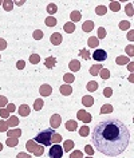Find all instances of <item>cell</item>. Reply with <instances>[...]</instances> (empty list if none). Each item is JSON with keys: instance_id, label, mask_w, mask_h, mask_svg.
Instances as JSON below:
<instances>
[{"instance_id": "26", "label": "cell", "mask_w": 134, "mask_h": 158, "mask_svg": "<svg viewBox=\"0 0 134 158\" xmlns=\"http://www.w3.org/2000/svg\"><path fill=\"white\" fill-rule=\"evenodd\" d=\"M115 63H117V64H119V66H123V64H127V63H129V59L126 58L125 55L117 56V59H115Z\"/></svg>"}, {"instance_id": "10", "label": "cell", "mask_w": 134, "mask_h": 158, "mask_svg": "<svg viewBox=\"0 0 134 158\" xmlns=\"http://www.w3.org/2000/svg\"><path fill=\"white\" fill-rule=\"evenodd\" d=\"M36 147H38V143L34 141V139H29V141L26 142V149H27L28 153H32V154H34V151L36 150Z\"/></svg>"}, {"instance_id": "3", "label": "cell", "mask_w": 134, "mask_h": 158, "mask_svg": "<svg viewBox=\"0 0 134 158\" xmlns=\"http://www.w3.org/2000/svg\"><path fill=\"white\" fill-rule=\"evenodd\" d=\"M63 150H62V146L59 143H55L51 146L50 149V157L51 158H62V155H63Z\"/></svg>"}, {"instance_id": "34", "label": "cell", "mask_w": 134, "mask_h": 158, "mask_svg": "<svg viewBox=\"0 0 134 158\" xmlns=\"http://www.w3.org/2000/svg\"><path fill=\"white\" fill-rule=\"evenodd\" d=\"M46 26L47 27H55L56 26V19L54 18V16H48V18L46 19Z\"/></svg>"}, {"instance_id": "15", "label": "cell", "mask_w": 134, "mask_h": 158, "mask_svg": "<svg viewBox=\"0 0 134 158\" xmlns=\"http://www.w3.org/2000/svg\"><path fill=\"white\" fill-rule=\"evenodd\" d=\"M82 103H83V106H86V107H91L94 104V98L91 95H85L82 98Z\"/></svg>"}, {"instance_id": "31", "label": "cell", "mask_w": 134, "mask_h": 158, "mask_svg": "<svg viewBox=\"0 0 134 158\" xmlns=\"http://www.w3.org/2000/svg\"><path fill=\"white\" fill-rule=\"evenodd\" d=\"M43 104H44V102H43V99H36V101L34 102V110H36V111H39V110L43 109Z\"/></svg>"}, {"instance_id": "23", "label": "cell", "mask_w": 134, "mask_h": 158, "mask_svg": "<svg viewBox=\"0 0 134 158\" xmlns=\"http://www.w3.org/2000/svg\"><path fill=\"white\" fill-rule=\"evenodd\" d=\"M66 129L68 131H75L78 129L77 122H75V121H67V122H66Z\"/></svg>"}, {"instance_id": "49", "label": "cell", "mask_w": 134, "mask_h": 158, "mask_svg": "<svg viewBox=\"0 0 134 158\" xmlns=\"http://www.w3.org/2000/svg\"><path fill=\"white\" fill-rule=\"evenodd\" d=\"M103 95L106 96V98H110V96L113 95V90H111L110 87H106V88L103 90Z\"/></svg>"}, {"instance_id": "40", "label": "cell", "mask_w": 134, "mask_h": 158, "mask_svg": "<svg viewBox=\"0 0 134 158\" xmlns=\"http://www.w3.org/2000/svg\"><path fill=\"white\" fill-rule=\"evenodd\" d=\"M7 130H8V123H7V121L1 119V121H0V133H4V131H7Z\"/></svg>"}, {"instance_id": "22", "label": "cell", "mask_w": 134, "mask_h": 158, "mask_svg": "<svg viewBox=\"0 0 134 158\" xmlns=\"http://www.w3.org/2000/svg\"><path fill=\"white\" fill-rule=\"evenodd\" d=\"M63 80H64V83H66V85H70V83H72L75 80L74 74H71V72H67V74H64L63 75Z\"/></svg>"}, {"instance_id": "37", "label": "cell", "mask_w": 134, "mask_h": 158, "mask_svg": "<svg viewBox=\"0 0 134 158\" xmlns=\"http://www.w3.org/2000/svg\"><path fill=\"white\" fill-rule=\"evenodd\" d=\"M59 142H62V135L58 133H54L52 138H51V143L55 145V143H59Z\"/></svg>"}, {"instance_id": "27", "label": "cell", "mask_w": 134, "mask_h": 158, "mask_svg": "<svg viewBox=\"0 0 134 158\" xmlns=\"http://www.w3.org/2000/svg\"><path fill=\"white\" fill-rule=\"evenodd\" d=\"M88 134H90V127H88L87 125H83L82 127L79 129V135L80 137H87Z\"/></svg>"}, {"instance_id": "28", "label": "cell", "mask_w": 134, "mask_h": 158, "mask_svg": "<svg viewBox=\"0 0 134 158\" xmlns=\"http://www.w3.org/2000/svg\"><path fill=\"white\" fill-rule=\"evenodd\" d=\"M86 88H87L88 91H96L98 90V83H96L95 80H90V82L87 83V86H86Z\"/></svg>"}, {"instance_id": "62", "label": "cell", "mask_w": 134, "mask_h": 158, "mask_svg": "<svg viewBox=\"0 0 134 158\" xmlns=\"http://www.w3.org/2000/svg\"><path fill=\"white\" fill-rule=\"evenodd\" d=\"M0 59H1V55H0Z\"/></svg>"}, {"instance_id": "53", "label": "cell", "mask_w": 134, "mask_h": 158, "mask_svg": "<svg viewBox=\"0 0 134 158\" xmlns=\"http://www.w3.org/2000/svg\"><path fill=\"white\" fill-rule=\"evenodd\" d=\"M7 110H8V112H13V111H16V106L13 103H8Z\"/></svg>"}, {"instance_id": "58", "label": "cell", "mask_w": 134, "mask_h": 158, "mask_svg": "<svg viewBox=\"0 0 134 158\" xmlns=\"http://www.w3.org/2000/svg\"><path fill=\"white\" fill-rule=\"evenodd\" d=\"M129 70L133 71V62H129Z\"/></svg>"}, {"instance_id": "61", "label": "cell", "mask_w": 134, "mask_h": 158, "mask_svg": "<svg viewBox=\"0 0 134 158\" xmlns=\"http://www.w3.org/2000/svg\"><path fill=\"white\" fill-rule=\"evenodd\" d=\"M1 4H3V1H0V5H1Z\"/></svg>"}, {"instance_id": "18", "label": "cell", "mask_w": 134, "mask_h": 158, "mask_svg": "<svg viewBox=\"0 0 134 158\" xmlns=\"http://www.w3.org/2000/svg\"><path fill=\"white\" fill-rule=\"evenodd\" d=\"M44 64L47 68H52V67H55V64H56V59L54 58V56H48V58L44 60Z\"/></svg>"}, {"instance_id": "35", "label": "cell", "mask_w": 134, "mask_h": 158, "mask_svg": "<svg viewBox=\"0 0 134 158\" xmlns=\"http://www.w3.org/2000/svg\"><path fill=\"white\" fill-rule=\"evenodd\" d=\"M98 75H101V78H102L103 80H105V79H109V78H110V71H109L107 68H102L101 71H99Z\"/></svg>"}, {"instance_id": "17", "label": "cell", "mask_w": 134, "mask_h": 158, "mask_svg": "<svg viewBox=\"0 0 134 158\" xmlns=\"http://www.w3.org/2000/svg\"><path fill=\"white\" fill-rule=\"evenodd\" d=\"M82 29L85 32L93 31V29H94V21L93 20H86L85 23H83V26H82Z\"/></svg>"}, {"instance_id": "43", "label": "cell", "mask_w": 134, "mask_h": 158, "mask_svg": "<svg viewBox=\"0 0 134 158\" xmlns=\"http://www.w3.org/2000/svg\"><path fill=\"white\" fill-rule=\"evenodd\" d=\"M106 29L103 28V27H101V28H98V37L96 39H105L106 37Z\"/></svg>"}, {"instance_id": "50", "label": "cell", "mask_w": 134, "mask_h": 158, "mask_svg": "<svg viewBox=\"0 0 134 158\" xmlns=\"http://www.w3.org/2000/svg\"><path fill=\"white\" fill-rule=\"evenodd\" d=\"M0 117L1 118H8L10 117V112L7 109H0Z\"/></svg>"}, {"instance_id": "29", "label": "cell", "mask_w": 134, "mask_h": 158, "mask_svg": "<svg viewBox=\"0 0 134 158\" xmlns=\"http://www.w3.org/2000/svg\"><path fill=\"white\" fill-rule=\"evenodd\" d=\"M101 114H110V112H113V106L111 104H103V106L101 107Z\"/></svg>"}, {"instance_id": "30", "label": "cell", "mask_w": 134, "mask_h": 158, "mask_svg": "<svg viewBox=\"0 0 134 158\" xmlns=\"http://www.w3.org/2000/svg\"><path fill=\"white\" fill-rule=\"evenodd\" d=\"M47 12L50 13V16H51V15H54V13H56V12H58V7H56V4H54V3L48 4V5H47Z\"/></svg>"}, {"instance_id": "59", "label": "cell", "mask_w": 134, "mask_h": 158, "mask_svg": "<svg viewBox=\"0 0 134 158\" xmlns=\"http://www.w3.org/2000/svg\"><path fill=\"white\" fill-rule=\"evenodd\" d=\"M1 150H3V145L0 143V151H1Z\"/></svg>"}, {"instance_id": "6", "label": "cell", "mask_w": 134, "mask_h": 158, "mask_svg": "<svg viewBox=\"0 0 134 158\" xmlns=\"http://www.w3.org/2000/svg\"><path fill=\"white\" fill-rule=\"evenodd\" d=\"M60 123H62V117L59 114H54V115H51V118H50V125H51V129H58L59 126H60Z\"/></svg>"}, {"instance_id": "54", "label": "cell", "mask_w": 134, "mask_h": 158, "mask_svg": "<svg viewBox=\"0 0 134 158\" xmlns=\"http://www.w3.org/2000/svg\"><path fill=\"white\" fill-rule=\"evenodd\" d=\"M16 67H18L19 70H23L24 67H26V62H24V60H19L18 63H16Z\"/></svg>"}, {"instance_id": "25", "label": "cell", "mask_w": 134, "mask_h": 158, "mask_svg": "<svg viewBox=\"0 0 134 158\" xmlns=\"http://www.w3.org/2000/svg\"><path fill=\"white\" fill-rule=\"evenodd\" d=\"M8 127H15V126L19 125V118L18 117H10L7 121Z\"/></svg>"}, {"instance_id": "46", "label": "cell", "mask_w": 134, "mask_h": 158, "mask_svg": "<svg viewBox=\"0 0 134 158\" xmlns=\"http://www.w3.org/2000/svg\"><path fill=\"white\" fill-rule=\"evenodd\" d=\"M125 12L127 13L129 16H133V4H131V3H129V4L126 5V10H125Z\"/></svg>"}, {"instance_id": "4", "label": "cell", "mask_w": 134, "mask_h": 158, "mask_svg": "<svg viewBox=\"0 0 134 158\" xmlns=\"http://www.w3.org/2000/svg\"><path fill=\"white\" fill-rule=\"evenodd\" d=\"M77 118L79 121H82L83 123H90L91 121H93V118H91V114H88V112L85 111V110H79V111L77 112Z\"/></svg>"}, {"instance_id": "20", "label": "cell", "mask_w": 134, "mask_h": 158, "mask_svg": "<svg viewBox=\"0 0 134 158\" xmlns=\"http://www.w3.org/2000/svg\"><path fill=\"white\" fill-rule=\"evenodd\" d=\"M98 44H99V40L96 39L95 36L88 37V40H87V46H88L90 48H95V47H98Z\"/></svg>"}, {"instance_id": "57", "label": "cell", "mask_w": 134, "mask_h": 158, "mask_svg": "<svg viewBox=\"0 0 134 158\" xmlns=\"http://www.w3.org/2000/svg\"><path fill=\"white\" fill-rule=\"evenodd\" d=\"M13 4H16V5H23L24 1H19V0H18V1H13Z\"/></svg>"}, {"instance_id": "1", "label": "cell", "mask_w": 134, "mask_h": 158, "mask_svg": "<svg viewBox=\"0 0 134 158\" xmlns=\"http://www.w3.org/2000/svg\"><path fill=\"white\" fill-rule=\"evenodd\" d=\"M91 141L99 153L114 157L122 154L127 149L130 134L125 123L115 118H109L94 127Z\"/></svg>"}, {"instance_id": "5", "label": "cell", "mask_w": 134, "mask_h": 158, "mask_svg": "<svg viewBox=\"0 0 134 158\" xmlns=\"http://www.w3.org/2000/svg\"><path fill=\"white\" fill-rule=\"evenodd\" d=\"M106 58H107V54L105 52V50H102V48L95 50L93 54V59L96 62H103V60H106Z\"/></svg>"}, {"instance_id": "11", "label": "cell", "mask_w": 134, "mask_h": 158, "mask_svg": "<svg viewBox=\"0 0 134 158\" xmlns=\"http://www.w3.org/2000/svg\"><path fill=\"white\" fill-rule=\"evenodd\" d=\"M59 91L62 93V95L68 96V95H71V93H72V87H71V85H62Z\"/></svg>"}, {"instance_id": "42", "label": "cell", "mask_w": 134, "mask_h": 158, "mask_svg": "<svg viewBox=\"0 0 134 158\" xmlns=\"http://www.w3.org/2000/svg\"><path fill=\"white\" fill-rule=\"evenodd\" d=\"M110 10H111L113 12H118V11H119V3H118V1H111V3H110Z\"/></svg>"}, {"instance_id": "45", "label": "cell", "mask_w": 134, "mask_h": 158, "mask_svg": "<svg viewBox=\"0 0 134 158\" xmlns=\"http://www.w3.org/2000/svg\"><path fill=\"white\" fill-rule=\"evenodd\" d=\"M79 55L82 56L85 60H87V59H90V54H88V51L87 50H80L79 51Z\"/></svg>"}, {"instance_id": "52", "label": "cell", "mask_w": 134, "mask_h": 158, "mask_svg": "<svg viewBox=\"0 0 134 158\" xmlns=\"http://www.w3.org/2000/svg\"><path fill=\"white\" fill-rule=\"evenodd\" d=\"M5 48H7V42H5L4 39H1V37H0V51L5 50Z\"/></svg>"}, {"instance_id": "47", "label": "cell", "mask_w": 134, "mask_h": 158, "mask_svg": "<svg viewBox=\"0 0 134 158\" xmlns=\"http://www.w3.org/2000/svg\"><path fill=\"white\" fill-rule=\"evenodd\" d=\"M85 151L87 153V154L91 157V155L94 154V149H93V146H91V145H86V146H85Z\"/></svg>"}, {"instance_id": "21", "label": "cell", "mask_w": 134, "mask_h": 158, "mask_svg": "<svg viewBox=\"0 0 134 158\" xmlns=\"http://www.w3.org/2000/svg\"><path fill=\"white\" fill-rule=\"evenodd\" d=\"M63 29L67 32V34H72V32L75 31V24H74V23H71V21H67V23L64 24Z\"/></svg>"}, {"instance_id": "32", "label": "cell", "mask_w": 134, "mask_h": 158, "mask_svg": "<svg viewBox=\"0 0 134 158\" xmlns=\"http://www.w3.org/2000/svg\"><path fill=\"white\" fill-rule=\"evenodd\" d=\"M106 12H107V8L105 7V5H98V7L95 8V13H96V15H99V16L106 15Z\"/></svg>"}, {"instance_id": "56", "label": "cell", "mask_w": 134, "mask_h": 158, "mask_svg": "<svg viewBox=\"0 0 134 158\" xmlns=\"http://www.w3.org/2000/svg\"><path fill=\"white\" fill-rule=\"evenodd\" d=\"M127 39L130 40V42H133V31H129V34H127Z\"/></svg>"}, {"instance_id": "48", "label": "cell", "mask_w": 134, "mask_h": 158, "mask_svg": "<svg viewBox=\"0 0 134 158\" xmlns=\"http://www.w3.org/2000/svg\"><path fill=\"white\" fill-rule=\"evenodd\" d=\"M7 103H8L7 98H5L4 95H0V109H3L4 106H7Z\"/></svg>"}, {"instance_id": "19", "label": "cell", "mask_w": 134, "mask_h": 158, "mask_svg": "<svg viewBox=\"0 0 134 158\" xmlns=\"http://www.w3.org/2000/svg\"><path fill=\"white\" fill-rule=\"evenodd\" d=\"M103 68L102 67V64H94V66L90 67V75H93V76H95V75L99 74V71Z\"/></svg>"}, {"instance_id": "38", "label": "cell", "mask_w": 134, "mask_h": 158, "mask_svg": "<svg viewBox=\"0 0 134 158\" xmlns=\"http://www.w3.org/2000/svg\"><path fill=\"white\" fill-rule=\"evenodd\" d=\"M43 153H44V147H43L42 145H38L36 150L34 151V155H36V157H40V155H43Z\"/></svg>"}, {"instance_id": "55", "label": "cell", "mask_w": 134, "mask_h": 158, "mask_svg": "<svg viewBox=\"0 0 134 158\" xmlns=\"http://www.w3.org/2000/svg\"><path fill=\"white\" fill-rule=\"evenodd\" d=\"M16 158H31V155H29L28 153H19V154L16 155Z\"/></svg>"}, {"instance_id": "7", "label": "cell", "mask_w": 134, "mask_h": 158, "mask_svg": "<svg viewBox=\"0 0 134 158\" xmlns=\"http://www.w3.org/2000/svg\"><path fill=\"white\" fill-rule=\"evenodd\" d=\"M39 93H40V95L42 96H50L51 94H52V87H51L50 85H42L40 86V88H39Z\"/></svg>"}, {"instance_id": "2", "label": "cell", "mask_w": 134, "mask_h": 158, "mask_svg": "<svg viewBox=\"0 0 134 158\" xmlns=\"http://www.w3.org/2000/svg\"><path fill=\"white\" fill-rule=\"evenodd\" d=\"M54 133H55V130H54V129L43 130V131H40L36 137H35L34 141L38 142L39 145H42V146H50V145H51V138H52Z\"/></svg>"}, {"instance_id": "14", "label": "cell", "mask_w": 134, "mask_h": 158, "mask_svg": "<svg viewBox=\"0 0 134 158\" xmlns=\"http://www.w3.org/2000/svg\"><path fill=\"white\" fill-rule=\"evenodd\" d=\"M70 19H71V23H77V21H79L80 19H82V13L79 12V11H72L71 13H70Z\"/></svg>"}, {"instance_id": "51", "label": "cell", "mask_w": 134, "mask_h": 158, "mask_svg": "<svg viewBox=\"0 0 134 158\" xmlns=\"http://www.w3.org/2000/svg\"><path fill=\"white\" fill-rule=\"evenodd\" d=\"M133 50H134V47H133V44H129L127 47H126V52H127V55L129 56H133L134 55V52H133Z\"/></svg>"}, {"instance_id": "41", "label": "cell", "mask_w": 134, "mask_h": 158, "mask_svg": "<svg viewBox=\"0 0 134 158\" xmlns=\"http://www.w3.org/2000/svg\"><path fill=\"white\" fill-rule=\"evenodd\" d=\"M32 36H34L35 40H40L43 37V31H42V29H36V31H34Z\"/></svg>"}, {"instance_id": "60", "label": "cell", "mask_w": 134, "mask_h": 158, "mask_svg": "<svg viewBox=\"0 0 134 158\" xmlns=\"http://www.w3.org/2000/svg\"><path fill=\"white\" fill-rule=\"evenodd\" d=\"M86 158H93V157H90V155H88V157H86Z\"/></svg>"}, {"instance_id": "39", "label": "cell", "mask_w": 134, "mask_h": 158, "mask_svg": "<svg viewBox=\"0 0 134 158\" xmlns=\"http://www.w3.org/2000/svg\"><path fill=\"white\" fill-rule=\"evenodd\" d=\"M129 27H130V21H127V20H122L119 23V28L122 29V31H126V29H129Z\"/></svg>"}, {"instance_id": "16", "label": "cell", "mask_w": 134, "mask_h": 158, "mask_svg": "<svg viewBox=\"0 0 134 158\" xmlns=\"http://www.w3.org/2000/svg\"><path fill=\"white\" fill-rule=\"evenodd\" d=\"M68 67H70V70H71L72 72L79 71V68H80V63H79V60H77V59H72V60L68 63Z\"/></svg>"}, {"instance_id": "9", "label": "cell", "mask_w": 134, "mask_h": 158, "mask_svg": "<svg viewBox=\"0 0 134 158\" xmlns=\"http://www.w3.org/2000/svg\"><path fill=\"white\" fill-rule=\"evenodd\" d=\"M29 112H31V109H29L28 104H21V106H19V115H20V117H28Z\"/></svg>"}, {"instance_id": "44", "label": "cell", "mask_w": 134, "mask_h": 158, "mask_svg": "<svg viewBox=\"0 0 134 158\" xmlns=\"http://www.w3.org/2000/svg\"><path fill=\"white\" fill-rule=\"evenodd\" d=\"M70 158H83V153L79 150H74V151L70 154Z\"/></svg>"}, {"instance_id": "36", "label": "cell", "mask_w": 134, "mask_h": 158, "mask_svg": "<svg viewBox=\"0 0 134 158\" xmlns=\"http://www.w3.org/2000/svg\"><path fill=\"white\" fill-rule=\"evenodd\" d=\"M40 62V55H38V54H32V55H29V63L32 64H36Z\"/></svg>"}, {"instance_id": "8", "label": "cell", "mask_w": 134, "mask_h": 158, "mask_svg": "<svg viewBox=\"0 0 134 158\" xmlns=\"http://www.w3.org/2000/svg\"><path fill=\"white\" fill-rule=\"evenodd\" d=\"M62 40H63V37H62V34H59V32H54L50 37V42L54 46H59L62 43Z\"/></svg>"}, {"instance_id": "13", "label": "cell", "mask_w": 134, "mask_h": 158, "mask_svg": "<svg viewBox=\"0 0 134 158\" xmlns=\"http://www.w3.org/2000/svg\"><path fill=\"white\" fill-rule=\"evenodd\" d=\"M7 133H8V138H19L21 135L20 129H11V130H7Z\"/></svg>"}, {"instance_id": "24", "label": "cell", "mask_w": 134, "mask_h": 158, "mask_svg": "<svg viewBox=\"0 0 134 158\" xmlns=\"http://www.w3.org/2000/svg\"><path fill=\"white\" fill-rule=\"evenodd\" d=\"M1 5H3V8H4L7 12H10V11H12V8H13V1H12V0H4Z\"/></svg>"}, {"instance_id": "33", "label": "cell", "mask_w": 134, "mask_h": 158, "mask_svg": "<svg viewBox=\"0 0 134 158\" xmlns=\"http://www.w3.org/2000/svg\"><path fill=\"white\" fill-rule=\"evenodd\" d=\"M5 143H7V146H10V147H15L16 145L19 143V138H7Z\"/></svg>"}, {"instance_id": "12", "label": "cell", "mask_w": 134, "mask_h": 158, "mask_svg": "<svg viewBox=\"0 0 134 158\" xmlns=\"http://www.w3.org/2000/svg\"><path fill=\"white\" fill-rule=\"evenodd\" d=\"M74 146H75L74 141H71V139H66V141H64V143H63V151L70 153L72 149H74Z\"/></svg>"}]
</instances>
